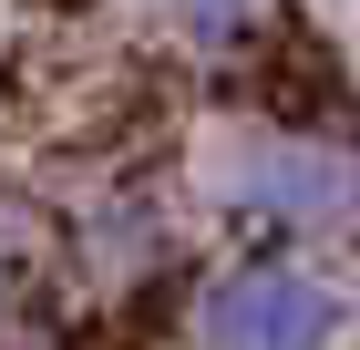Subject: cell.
I'll return each instance as SVG.
<instances>
[{
	"label": "cell",
	"mask_w": 360,
	"mask_h": 350,
	"mask_svg": "<svg viewBox=\"0 0 360 350\" xmlns=\"http://www.w3.org/2000/svg\"><path fill=\"white\" fill-rule=\"evenodd\" d=\"M350 289L309 258H237L195 289V350H340Z\"/></svg>",
	"instance_id": "cell-1"
},
{
	"label": "cell",
	"mask_w": 360,
	"mask_h": 350,
	"mask_svg": "<svg viewBox=\"0 0 360 350\" xmlns=\"http://www.w3.org/2000/svg\"><path fill=\"white\" fill-rule=\"evenodd\" d=\"M11 278H21V268H11V237H0V309H11Z\"/></svg>",
	"instance_id": "cell-4"
},
{
	"label": "cell",
	"mask_w": 360,
	"mask_h": 350,
	"mask_svg": "<svg viewBox=\"0 0 360 350\" xmlns=\"http://www.w3.org/2000/svg\"><path fill=\"white\" fill-rule=\"evenodd\" d=\"M165 11H175L186 31H237V21L257 11V0H165Z\"/></svg>",
	"instance_id": "cell-3"
},
{
	"label": "cell",
	"mask_w": 360,
	"mask_h": 350,
	"mask_svg": "<svg viewBox=\"0 0 360 350\" xmlns=\"http://www.w3.org/2000/svg\"><path fill=\"white\" fill-rule=\"evenodd\" d=\"M237 196H248L268 227H340V216L360 206V165L340 155V144H257L248 165H237Z\"/></svg>",
	"instance_id": "cell-2"
}]
</instances>
